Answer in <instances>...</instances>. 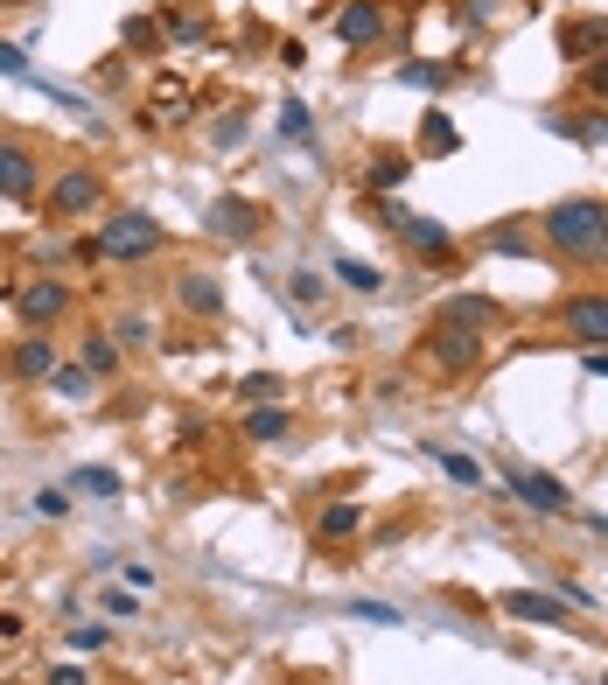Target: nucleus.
<instances>
[{
  "label": "nucleus",
  "mask_w": 608,
  "mask_h": 685,
  "mask_svg": "<svg viewBox=\"0 0 608 685\" xmlns=\"http://www.w3.org/2000/svg\"><path fill=\"white\" fill-rule=\"evenodd\" d=\"M78 357H85V371H91V378H112V371H120V350H112V336H105V329H91Z\"/></svg>",
  "instance_id": "6ab92c4d"
},
{
  "label": "nucleus",
  "mask_w": 608,
  "mask_h": 685,
  "mask_svg": "<svg viewBox=\"0 0 608 685\" xmlns=\"http://www.w3.org/2000/svg\"><path fill=\"white\" fill-rule=\"evenodd\" d=\"M587 378H608V350H587Z\"/></svg>",
  "instance_id": "79ce46f5"
},
{
  "label": "nucleus",
  "mask_w": 608,
  "mask_h": 685,
  "mask_svg": "<svg viewBox=\"0 0 608 685\" xmlns=\"http://www.w3.org/2000/svg\"><path fill=\"white\" fill-rule=\"evenodd\" d=\"M504 490L525 510H539V518H566V510H574V490H566L560 475H539V469H504Z\"/></svg>",
  "instance_id": "7ed1b4c3"
},
{
  "label": "nucleus",
  "mask_w": 608,
  "mask_h": 685,
  "mask_svg": "<svg viewBox=\"0 0 608 685\" xmlns=\"http://www.w3.org/2000/svg\"><path fill=\"white\" fill-rule=\"evenodd\" d=\"M120 336L126 343H147V336H155V322H147V315H120Z\"/></svg>",
  "instance_id": "58836bf2"
},
{
  "label": "nucleus",
  "mask_w": 608,
  "mask_h": 685,
  "mask_svg": "<svg viewBox=\"0 0 608 685\" xmlns=\"http://www.w3.org/2000/svg\"><path fill=\"white\" fill-rule=\"evenodd\" d=\"M14 308H22V322H35V329H43V322H56L70 308V294L56 288V280H29L22 294H14Z\"/></svg>",
  "instance_id": "f8f14e48"
},
{
  "label": "nucleus",
  "mask_w": 608,
  "mask_h": 685,
  "mask_svg": "<svg viewBox=\"0 0 608 685\" xmlns=\"http://www.w3.org/2000/svg\"><path fill=\"white\" fill-rule=\"evenodd\" d=\"M545 238H553L566 259L601 266V259H608V203H595V196L553 203V211H545Z\"/></svg>",
  "instance_id": "f257e3e1"
},
{
  "label": "nucleus",
  "mask_w": 608,
  "mask_h": 685,
  "mask_svg": "<svg viewBox=\"0 0 608 685\" xmlns=\"http://www.w3.org/2000/svg\"><path fill=\"white\" fill-rule=\"evenodd\" d=\"M336 280H344L350 294H378L385 280H378V266H364V259H336Z\"/></svg>",
  "instance_id": "412c9836"
},
{
  "label": "nucleus",
  "mask_w": 608,
  "mask_h": 685,
  "mask_svg": "<svg viewBox=\"0 0 608 685\" xmlns=\"http://www.w3.org/2000/svg\"><path fill=\"white\" fill-rule=\"evenodd\" d=\"M161 35H155V22H126V49H155Z\"/></svg>",
  "instance_id": "4c0bfd02"
},
{
  "label": "nucleus",
  "mask_w": 608,
  "mask_h": 685,
  "mask_svg": "<svg viewBox=\"0 0 608 685\" xmlns=\"http://www.w3.org/2000/svg\"><path fill=\"white\" fill-rule=\"evenodd\" d=\"M176 301H182V308H189V315H203V322H217V315H224V288H217V280H211V273H182V288H176Z\"/></svg>",
  "instance_id": "ddd939ff"
},
{
  "label": "nucleus",
  "mask_w": 608,
  "mask_h": 685,
  "mask_svg": "<svg viewBox=\"0 0 608 685\" xmlns=\"http://www.w3.org/2000/svg\"><path fill=\"white\" fill-rule=\"evenodd\" d=\"M608 49V22H581V29H560V56H601Z\"/></svg>",
  "instance_id": "f3484780"
},
{
  "label": "nucleus",
  "mask_w": 608,
  "mask_h": 685,
  "mask_svg": "<svg viewBox=\"0 0 608 685\" xmlns=\"http://www.w3.org/2000/svg\"><path fill=\"white\" fill-rule=\"evenodd\" d=\"M49 385L64 398H91V371H49Z\"/></svg>",
  "instance_id": "c85d7f7f"
},
{
  "label": "nucleus",
  "mask_w": 608,
  "mask_h": 685,
  "mask_svg": "<svg viewBox=\"0 0 608 685\" xmlns=\"http://www.w3.org/2000/svg\"><path fill=\"white\" fill-rule=\"evenodd\" d=\"M245 434H252V441H280V434H288V406H259L252 420H245Z\"/></svg>",
  "instance_id": "4be33fe9"
},
{
  "label": "nucleus",
  "mask_w": 608,
  "mask_h": 685,
  "mask_svg": "<svg viewBox=\"0 0 608 685\" xmlns=\"http://www.w3.org/2000/svg\"><path fill=\"white\" fill-rule=\"evenodd\" d=\"M406 176H413V155H371V161H364V182L378 189V196H385V189H398Z\"/></svg>",
  "instance_id": "dca6fc26"
},
{
  "label": "nucleus",
  "mask_w": 608,
  "mask_h": 685,
  "mask_svg": "<svg viewBox=\"0 0 608 685\" xmlns=\"http://www.w3.org/2000/svg\"><path fill=\"white\" fill-rule=\"evenodd\" d=\"M0 196L8 203L35 196V161H29V147H14V141H0Z\"/></svg>",
  "instance_id": "9b49d317"
},
{
  "label": "nucleus",
  "mask_w": 608,
  "mask_h": 685,
  "mask_svg": "<svg viewBox=\"0 0 608 685\" xmlns=\"http://www.w3.org/2000/svg\"><path fill=\"white\" fill-rule=\"evenodd\" d=\"M280 133H288V141H308V105H280Z\"/></svg>",
  "instance_id": "72a5a7b5"
},
{
  "label": "nucleus",
  "mask_w": 608,
  "mask_h": 685,
  "mask_svg": "<svg viewBox=\"0 0 608 685\" xmlns=\"http://www.w3.org/2000/svg\"><path fill=\"white\" fill-rule=\"evenodd\" d=\"M70 490H85V497H120V475H112V469H78V475H70Z\"/></svg>",
  "instance_id": "5701e85b"
},
{
  "label": "nucleus",
  "mask_w": 608,
  "mask_h": 685,
  "mask_svg": "<svg viewBox=\"0 0 608 685\" xmlns=\"http://www.w3.org/2000/svg\"><path fill=\"white\" fill-rule=\"evenodd\" d=\"M0 78H22V85L35 78V70H29V56L14 49V43H0Z\"/></svg>",
  "instance_id": "473e14b6"
},
{
  "label": "nucleus",
  "mask_w": 608,
  "mask_h": 685,
  "mask_svg": "<svg viewBox=\"0 0 608 685\" xmlns=\"http://www.w3.org/2000/svg\"><path fill=\"white\" fill-rule=\"evenodd\" d=\"M357 525H364V504H329V510L315 518V531H322V539H350Z\"/></svg>",
  "instance_id": "aec40b11"
},
{
  "label": "nucleus",
  "mask_w": 608,
  "mask_h": 685,
  "mask_svg": "<svg viewBox=\"0 0 608 685\" xmlns=\"http://www.w3.org/2000/svg\"><path fill=\"white\" fill-rule=\"evenodd\" d=\"M99 608H105V616H140V602H133L126 587H105V595H99Z\"/></svg>",
  "instance_id": "f704fd0d"
},
{
  "label": "nucleus",
  "mask_w": 608,
  "mask_h": 685,
  "mask_svg": "<svg viewBox=\"0 0 608 685\" xmlns=\"http://www.w3.org/2000/svg\"><path fill=\"white\" fill-rule=\"evenodd\" d=\"M601 685H608V672H601Z\"/></svg>",
  "instance_id": "c03bdc74"
},
{
  "label": "nucleus",
  "mask_w": 608,
  "mask_h": 685,
  "mask_svg": "<svg viewBox=\"0 0 608 685\" xmlns=\"http://www.w3.org/2000/svg\"><path fill=\"white\" fill-rule=\"evenodd\" d=\"M560 329L574 336V343H608V301H601V294L560 301Z\"/></svg>",
  "instance_id": "423d86ee"
},
{
  "label": "nucleus",
  "mask_w": 608,
  "mask_h": 685,
  "mask_svg": "<svg viewBox=\"0 0 608 685\" xmlns=\"http://www.w3.org/2000/svg\"><path fill=\"white\" fill-rule=\"evenodd\" d=\"M489 252H525V232L518 224H497V232H489Z\"/></svg>",
  "instance_id": "e433bc0d"
},
{
  "label": "nucleus",
  "mask_w": 608,
  "mask_h": 685,
  "mask_svg": "<svg viewBox=\"0 0 608 685\" xmlns=\"http://www.w3.org/2000/svg\"><path fill=\"white\" fill-rule=\"evenodd\" d=\"M49 371H56V343H43V336L14 343V378H49Z\"/></svg>",
  "instance_id": "2eb2a0df"
},
{
  "label": "nucleus",
  "mask_w": 608,
  "mask_h": 685,
  "mask_svg": "<svg viewBox=\"0 0 608 685\" xmlns=\"http://www.w3.org/2000/svg\"><path fill=\"white\" fill-rule=\"evenodd\" d=\"M427 454H434V462H441V469L454 475V483H469V490H476V483H483V469H476V462H469V454H454V448H427Z\"/></svg>",
  "instance_id": "b1692460"
},
{
  "label": "nucleus",
  "mask_w": 608,
  "mask_h": 685,
  "mask_svg": "<svg viewBox=\"0 0 608 685\" xmlns=\"http://www.w3.org/2000/svg\"><path fill=\"white\" fill-rule=\"evenodd\" d=\"M35 518H70V490H35Z\"/></svg>",
  "instance_id": "c756f323"
},
{
  "label": "nucleus",
  "mask_w": 608,
  "mask_h": 685,
  "mask_svg": "<svg viewBox=\"0 0 608 685\" xmlns=\"http://www.w3.org/2000/svg\"><path fill=\"white\" fill-rule=\"evenodd\" d=\"M504 616H510V622H531V630H553V622H566V595H539V587H510V595H504Z\"/></svg>",
  "instance_id": "39448f33"
},
{
  "label": "nucleus",
  "mask_w": 608,
  "mask_h": 685,
  "mask_svg": "<svg viewBox=\"0 0 608 685\" xmlns=\"http://www.w3.org/2000/svg\"><path fill=\"white\" fill-rule=\"evenodd\" d=\"M245 141V120H217L211 126V147H217V155H224V147H238Z\"/></svg>",
  "instance_id": "c9c22d12"
},
{
  "label": "nucleus",
  "mask_w": 608,
  "mask_h": 685,
  "mask_svg": "<svg viewBox=\"0 0 608 685\" xmlns=\"http://www.w3.org/2000/svg\"><path fill=\"white\" fill-rule=\"evenodd\" d=\"M280 392V378L273 371H252V378H238V398H273Z\"/></svg>",
  "instance_id": "2f4dec72"
},
{
  "label": "nucleus",
  "mask_w": 608,
  "mask_h": 685,
  "mask_svg": "<svg viewBox=\"0 0 608 685\" xmlns=\"http://www.w3.org/2000/svg\"><path fill=\"white\" fill-rule=\"evenodd\" d=\"M99 196H105V182L91 176V168H64L49 189V211L56 217H85V211H99Z\"/></svg>",
  "instance_id": "20e7f679"
},
{
  "label": "nucleus",
  "mask_w": 608,
  "mask_h": 685,
  "mask_svg": "<svg viewBox=\"0 0 608 685\" xmlns=\"http://www.w3.org/2000/svg\"><path fill=\"white\" fill-rule=\"evenodd\" d=\"M91 245H99V259H147V252H161V224L147 211H120Z\"/></svg>",
  "instance_id": "f03ea898"
},
{
  "label": "nucleus",
  "mask_w": 608,
  "mask_h": 685,
  "mask_svg": "<svg viewBox=\"0 0 608 685\" xmlns=\"http://www.w3.org/2000/svg\"><path fill=\"white\" fill-rule=\"evenodd\" d=\"M288 294L301 301V308H315V301H322V294H329V288H322V273H308V266H301V273L288 280Z\"/></svg>",
  "instance_id": "cd10ccee"
},
{
  "label": "nucleus",
  "mask_w": 608,
  "mask_h": 685,
  "mask_svg": "<svg viewBox=\"0 0 608 685\" xmlns=\"http://www.w3.org/2000/svg\"><path fill=\"white\" fill-rule=\"evenodd\" d=\"M553 126H560V133H574V141H595V147L608 141V120H601V112H587V120H553Z\"/></svg>",
  "instance_id": "393cba45"
},
{
  "label": "nucleus",
  "mask_w": 608,
  "mask_h": 685,
  "mask_svg": "<svg viewBox=\"0 0 608 685\" xmlns=\"http://www.w3.org/2000/svg\"><path fill=\"white\" fill-rule=\"evenodd\" d=\"M398 85H420V91H434V85H448V64H406V70H398Z\"/></svg>",
  "instance_id": "bb28decb"
},
{
  "label": "nucleus",
  "mask_w": 608,
  "mask_h": 685,
  "mask_svg": "<svg viewBox=\"0 0 608 685\" xmlns=\"http://www.w3.org/2000/svg\"><path fill=\"white\" fill-rule=\"evenodd\" d=\"M462 147V133H454L448 112H427V126H420V155H454Z\"/></svg>",
  "instance_id": "a211bd4d"
},
{
  "label": "nucleus",
  "mask_w": 608,
  "mask_h": 685,
  "mask_svg": "<svg viewBox=\"0 0 608 685\" xmlns=\"http://www.w3.org/2000/svg\"><path fill=\"white\" fill-rule=\"evenodd\" d=\"M22 637V616H0V643H14Z\"/></svg>",
  "instance_id": "37998d69"
},
{
  "label": "nucleus",
  "mask_w": 608,
  "mask_h": 685,
  "mask_svg": "<svg viewBox=\"0 0 608 685\" xmlns=\"http://www.w3.org/2000/svg\"><path fill=\"white\" fill-rule=\"evenodd\" d=\"M350 616H357V622H385V630H392V622H406V616H398V608H385V602H350Z\"/></svg>",
  "instance_id": "7c9ffc66"
},
{
  "label": "nucleus",
  "mask_w": 608,
  "mask_h": 685,
  "mask_svg": "<svg viewBox=\"0 0 608 685\" xmlns=\"http://www.w3.org/2000/svg\"><path fill=\"white\" fill-rule=\"evenodd\" d=\"M392 232H406V245L420 259H448L454 252V232L448 224H434V217H406V211H392Z\"/></svg>",
  "instance_id": "1a4fd4ad"
},
{
  "label": "nucleus",
  "mask_w": 608,
  "mask_h": 685,
  "mask_svg": "<svg viewBox=\"0 0 608 685\" xmlns=\"http://www.w3.org/2000/svg\"><path fill=\"white\" fill-rule=\"evenodd\" d=\"M49 685H91V672H85V664H56Z\"/></svg>",
  "instance_id": "ea45409f"
},
{
  "label": "nucleus",
  "mask_w": 608,
  "mask_h": 685,
  "mask_svg": "<svg viewBox=\"0 0 608 685\" xmlns=\"http://www.w3.org/2000/svg\"><path fill=\"white\" fill-rule=\"evenodd\" d=\"M105 643H112L105 622H70V651H105Z\"/></svg>",
  "instance_id": "a878e982"
},
{
  "label": "nucleus",
  "mask_w": 608,
  "mask_h": 685,
  "mask_svg": "<svg viewBox=\"0 0 608 685\" xmlns=\"http://www.w3.org/2000/svg\"><path fill=\"white\" fill-rule=\"evenodd\" d=\"M203 224H211V232H217V238H232V245H245V238H252V232H259V211H252V203H245V196H217V203H211V211H203Z\"/></svg>",
  "instance_id": "9d476101"
},
{
  "label": "nucleus",
  "mask_w": 608,
  "mask_h": 685,
  "mask_svg": "<svg viewBox=\"0 0 608 685\" xmlns=\"http://www.w3.org/2000/svg\"><path fill=\"white\" fill-rule=\"evenodd\" d=\"M441 322H462V329H489V322H504L497 301H483V294H448V315Z\"/></svg>",
  "instance_id": "4468645a"
},
{
  "label": "nucleus",
  "mask_w": 608,
  "mask_h": 685,
  "mask_svg": "<svg viewBox=\"0 0 608 685\" xmlns=\"http://www.w3.org/2000/svg\"><path fill=\"white\" fill-rule=\"evenodd\" d=\"M483 357V336L476 329H462V322H441V329H434V364L441 371H469Z\"/></svg>",
  "instance_id": "6e6552de"
},
{
  "label": "nucleus",
  "mask_w": 608,
  "mask_h": 685,
  "mask_svg": "<svg viewBox=\"0 0 608 685\" xmlns=\"http://www.w3.org/2000/svg\"><path fill=\"white\" fill-rule=\"evenodd\" d=\"M587 91H595V99H608V56H595V70H587Z\"/></svg>",
  "instance_id": "a19ab883"
},
{
  "label": "nucleus",
  "mask_w": 608,
  "mask_h": 685,
  "mask_svg": "<svg viewBox=\"0 0 608 685\" xmlns=\"http://www.w3.org/2000/svg\"><path fill=\"white\" fill-rule=\"evenodd\" d=\"M329 22H336V43L364 49V43H378V35H385V8H378V0H350V8L329 14Z\"/></svg>",
  "instance_id": "0eeeda50"
}]
</instances>
